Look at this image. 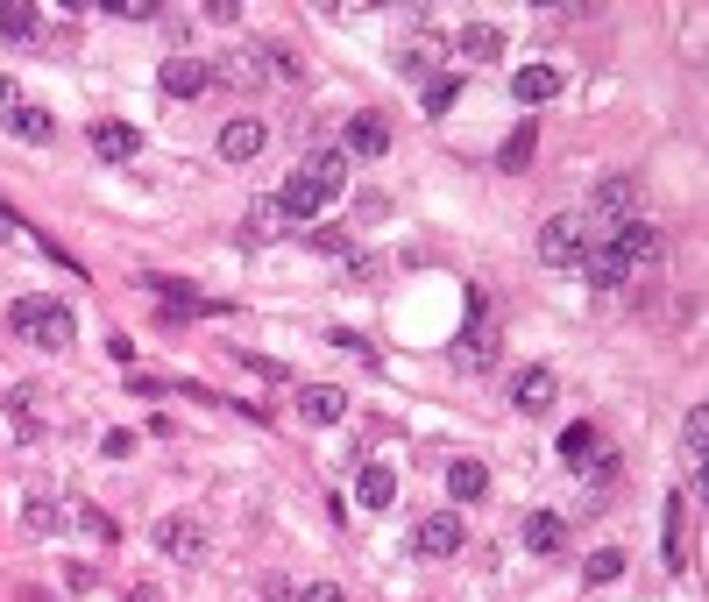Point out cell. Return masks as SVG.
<instances>
[{
	"mask_svg": "<svg viewBox=\"0 0 709 602\" xmlns=\"http://www.w3.org/2000/svg\"><path fill=\"white\" fill-rule=\"evenodd\" d=\"M8 326L28 340V348H50V355L71 348V334H79V326H71V305H57V298H14Z\"/></svg>",
	"mask_w": 709,
	"mask_h": 602,
	"instance_id": "obj_1",
	"label": "cell"
},
{
	"mask_svg": "<svg viewBox=\"0 0 709 602\" xmlns=\"http://www.w3.org/2000/svg\"><path fill=\"white\" fill-rule=\"evenodd\" d=\"M496 355H504V334H496L490 305H482V298H469V326H461V340L447 348V361H455L461 375H482V369H496Z\"/></svg>",
	"mask_w": 709,
	"mask_h": 602,
	"instance_id": "obj_2",
	"label": "cell"
},
{
	"mask_svg": "<svg viewBox=\"0 0 709 602\" xmlns=\"http://www.w3.org/2000/svg\"><path fill=\"white\" fill-rule=\"evenodd\" d=\"M157 93H171V100H199V93H214V65H206V57H171V65L157 71Z\"/></svg>",
	"mask_w": 709,
	"mask_h": 602,
	"instance_id": "obj_3",
	"label": "cell"
},
{
	"mask_svg": "<svg viewBox=\"0 0 709 602\" xmlns=\"http://www.w3.org/2000/svg\"><path fill=\"white\" fill-rule=\"evenodd\" d=\"M582 255H590V248H582V220L575 213H553L547 220V228H539V263H582Z\"/></svg>",
	"mask_w": 709,
	"mask_h": 602,
	"instance_id": "obj_4",
	"label": "cell"
},
{
	"mask_svg": "<svg viewBox=\"0 0 709 602\" xmlns=\"http://www.w3.org/2000/svg\"><path fill=\"white\" fill-rule=\"evenodd\" d=\"M157 546L171 553L178 567H199V553H206V532H199V518H157Z\"/></svg>",
	"mask_w": 709,
	"mask_h": 602,
	"instance_id": "obj_5",
	"label": "cell"
},
{
	"mask_svg": "<svg viewBox=\"0 0 709 602\" xmlns=\"http://www.w3.org/2000/svg\"><path fill=\"white\" fill-rule=\"evenodd\" d=\"M384 149H390V120L376 114V107L348 114V135H341V157H384Z\"/></svg>",
	"mask_w": 709,
	"mask_h": 602,
	"instance_id": "obj_6",
	"label": "cell"
},
{
	"mask_svg": "<svg viewBox=\"0 0 709 602\" xmlns=\"http://www.w3.org/2000/svg\"><path fill=\"white\" fill-rule=\"evenodd\" d=\"M610 248L625 255V269H631V263H660V255H667V234L645 228V220H625V228L610 234Z\"/></svg>",
	"mask_w": 709,
	"mask_h": 602,
	"instance_id": "obj_7",
	"label": "cell"
},
{
	"mask_svg": "<svg viewBox=\"0 0 709 602\" xmlns=\"http://www.w3.org/2000/svg\"><path fill=\"white\" fill-rule=\"evenodd\" d=\"M270 206H277L284 220H320V213H327V206H334V199H327L320 185H306V177L291 171V177H284V192H277V199H270Z\"/></svg>",
	"mask_w": 709,
	"mask_h": 602,
	"instance_id": "obj_8",
	"label": "cell"
},
{
	"mask_svg": "<svg viewBox=\"0 0 709 602\" xmlns=\"http://www.w3.org/2000/svg\"><path fill=\"white\" fill-rule=\"evenodd\" d=\"M504 28L496 22H469V28H455V57H469V65H496L504 57Z\"/></svg>",
	"mask_w": 709,
	"mask_h": 602,
	"instance_id": "obj_9",
	"label": "cell"
},
{
	"mask_svg": "<svg viewBox=\"0 0 709 602\" xmlns=\"http://www.w3.org/2000/svg\"><path fill=\"white\" fill-rule=\"evenodd\" d=\"M412 546L426 553V560H447V553H461V518H455V510H433V518L419 524Z\"/></svg>",
	"mask_w": 709,
	"mask_h": 602,
	"instance_id": "obj_10",
	"label": "cell"
},
{
	"mask_svg": "<svg viewBox=\"0 0 709 602\" xmlns=\"http://www.w3.org/2000/svg\"><path fill=\"white\" fill-rule=\"evenodd\" d=\"M298 177H306V185H320L327 199H341V185H348V157H341V149H312V157L298 163Z\"/></svg>",
	"mask_w": 709,
	"mask_h": 602,
	"instance_id": "obj_11",
	"label": "cell"
},
{
	"mask_svg": "<svg viewBox=\"0 0 709 602\" xmlns=\"http://www.w3.org/2000/svg\"><path fill=\"white\" fill-rule=\"evenodd\" d=\"M263 142H270L263 120H228V128H220V157H228V163H255V157H263Z\"/></svg>",
	"mask_w": 709,
	"mask_h": 602,
	"instance_id": "obj_12",
	"label": "cell"
},
{
	"mask_svg": "<svg viewBox=\"0 0 709 602\" xmlns=\"http://www.w3.org/2000/svg\"><path fill=\"white\" fill-rule=\"evenodd\" d=\"M553 369H525L518 383H511V404H518V412H553Z\"/></svg>",
	"mask_w": 709,
	"mask_h": 602,
	"instance_id": "obj_13",
	"label": "cell"
},
{
	"mask_svg": "<svg viewBox=\"0 0 709 602\" xmlns=\"http://www.w3.org/2000/svg\"><path fill=\"white\" fill-rule=\"evenodd\" d=\"M93 149H100L107 163H128L135 149H142V135H135L128 120H93Z\"/></svg>",
	"mask_w": 709,
	"mask_h": 602,
	"instance_id": "obj_14",
	"label": "cell"
},
{
	"mask_svg": "<svg viewBox=\"0 0 709 602\" xmlns=\"http://www.w3.org/2000/svg\"><path fill=\"white\" fill-rule=\"evenodd\" d=\"M298 412H306L312 426H334V418L348 412V397H341L334 383H312V390H298Z\"/></svg>",
	"mask_w": 709,
	"mask_h": 602,
	"instance_id": "obj_15",
	"label": "cell"
},
{
	"mask_svg": "<svg viewBox=\"0 0 709 602\" xmlns=\"http://www.w3.org/2000/svg\"><path fill=\"white\" fill-rule=\"evenodd\" d=\"M525 546H533V553H561V546H568V518L533 510V518H525Z\"/></svg>",
	"mask_w": 709,
	"mask_h": 602,
	"instance_id": "obj_16",
	"label": "cell"
},
{
	"mask_svg": "<svg viewBox=\"0 0 709 602\" xmlns=\"http://www.w3.org/2000/svg\"><path fill=\"white\" fill-rule=\"evenodd\" d=\"M355 496H362L369 510H390V503H398V475H390L384 461H369V468H362V482H355Z\"/></svg>",
	"mask_w": 709,
	"mask_h": 602,
	"instance_id": "obj_17",
	"label": "cell"
},
{
	"mask_svg": "<svg viewBox=\"0 0 709 602\" xmlns=\"http://www.w3.org/2000/svg\"><path fill=\"white\" fill-rule=\"evenodd\" d=\"M631 199H639V192H631V177H610V185L596 192V213H603V228H625V220H631Z\"/></svg>",
	"mask_w": 709,
	"mask_h": 602,
	"instance_id": "obj_18",
	"label": "cell"
},
{
	"mask_svg": "<svg viewBox=\"0 0 709 602\" xmlns=\"http://www.w3.org/2000/svg\"><path fill=\"white\" fill-rule=\"evenodd\" d=\"M582 277H590L596 291H617L631 269H625V255H617V248H596V255H582Z\"/></svg>",
	"mask_w": 709,
	"mask_h": 602,
	"instance_id": "obj_19",
	"label": "cell"
},
{
	"mask_svg": "<svg viewBox=\"0 0 709 602\" xmlns=\"http://www.w3.org/2000/svg\"><path fill=\"white\" fill-rule=\"evenodd\" d=\"M142 291L171 298V305H178V320H199V312H206V298L192 291V283H178V277H142Z\"/></svg>",
	"mask_w": 709,
	"mask_h": 602,
	"instance_id": "obj_20",
	"label": "cell"
},
{
	"mask_svg": "<svg viewBox=\"0 0 709 602\" xmlns=\"http://www.w3.org/2000/svg\"><path fill=\"white\" fill-rule=\"evenodd\" d=\"M447 496H455V503H476V496H490V475H482V461H455V468H447Z\"/></svg>",
	"mask_w": 709,
	"mask_h": 602,
	"instance_id": "obj_21",
	"label": "cell"
},
{
	"mask_svg": "<svg viewBox=\"0 0 709 602\" xmlns=\"http://www.w3.org/2000/svg\"><path fill=\"white\" fill-rule=\"evenodd\" d=\"M511 93H518V100H525V107H539V100H553V93H561V79H553V71H547V65H525V71H518V79H511Z\"/></svg>",
	"mask_w": 709,
	"mask_h": 602,
	"instance_id": "obj_22",
	"label": "cell"
},
{
	"mask_svg": "<svg viewBox=\"0 0 709 602\" xmlns=\"http://www.w3.org/2000/svg\"><path fill=\"white\" fill-rule=\"evenodd\" d=\"M8 128L22 135V142H50V135H57V120L43 114V107H14V114H8Z\"/></svg>",
	"mask_w": 709,
	"mask_h": 602,
	"instance_id": "obj_23",
	"label": "cell"
},
{
	"mask_svg": "<svg viewBox=\"0 0 709 602\" xmlns=\"http://www.w3.org/2000/svg\"><path fill=\"white\" fill-rule=\"evenodd\" d=\"M682 454L702 468V454H709V412H688V418H682Z\"/></svg>",
	"mask_w": 709,
	"mask_h": 602,
	"instance_id": "obj_24",
	"label": "cell"
},
{
	"mask_svg": "<svg viewBox=\"0 0 709 602\" xmlns=\"http://www.w3.org/2000/svg\"><path fill=\"white\" fill-rule=\"evenodd\" d=\"M617 575H625V553H617V546L590 553V567H582V581H590V589H603V581H617Z\"/></svg>",
	"mask_w": 709,
	"mask_h": 602,
	"instance_id": "obj_25",
	"label": "cell"
},
{
	"mask_svg": "<svg viewBox=\"0 0 709 602\" xmlns=\"http://www.w3.org/2000/svg\"><path fill=\"white\" fill-rule=\"evenodd\" d=\"M455 100H461V79H426V93H419V107H426L433 120H441L447 107H455Z\"/></svg>",
	"mask_w": 709,
	"mask_h": 602,
	"instance_id": "obj_26",
	"label": "cell"
},
{
	"mask_svg": "<svg viewBox=\"0 0 709 602\" xmlns=\"http://www.w3.org/2000/svg\"><path fill=\"white\" fill-rule=\"evenodd\" d=\"M22 524H28V532H57V524H65V510H57L50 496H28V503H22Z\"/></svg>",
	"mask_w": 709,
	"mask_h": 602,
	"instance_id": "obj_27",
	"label": "cell"
},
{
	"mask_svg": "<svg viewBox=\"0 0 709 602\" xmlns=\"http://www.w3.org/2000/svg\"><path fill=\"white\" fill-rule=\"evenodd\" d=\"M0 36L8 43H36V8H0Z\"/></svg>",
	"mask_w": 709,
	"mask_h": 602,
	"instance_id": "obj_28",
	"label": "cell"
},
{
	"mask_svg": "<svg viewBox=\"0 0 709 602\" xmlns=\"http://www.w3.org/2000/svg\"><path fill=\"white\" fill-rule=\"evenodd\" d=\"M533 149H539L533 128H511V142H504V171H525V163H533Z\"/></svg>",
	"mask_w": 709,
	"mask_h": 602,
	"instance_id": "obj_29",
	"label": "cell"
},
{
	"mask_svg": "<svg viewBox=\"0 0 709 602\" xmlns=\"http://www.w3.org/2000/svg\"><path fill=\"white\" fill-rule=\"evenodd\" d=\"M561 454L568 461H596V426H568L561 432Z\"/></svg>",
	"mask_w": 709,
	"mask_h": 602,
	"instance_id": "obj_30",
	"label": "cell"
},
{
	"mask_svg": "<svg viewBox=\"0 0 709 602\" xmlns=\"http://www.w3.org/2000/svg\"><path fill=\"white\" fill-rule=\"evenodd\" d=\"M107 14H121V22H157V8H149V0H107Z\"/></svg>",
	"mask_w": 709,
	"mask_h": 602,
	"instance_id": "obj_31",
	"label": "cell"
},
{
	"mask_svg": "<svg viewBox=\"0 0 709 602\" xmlns=\"http://www.w3.org/2000/svg\"><path fill=\"white\" fill-rule=\"evenodd\" d=\"M312 248H320V255H348V241H341L334 228H312Z\"/></svg>",
	"mask_w": 709,
	"mask_h": 602,
	"instance_id": "obj_32",
	"label": "cell"
},
{
	"mask_svg": "<svg viewBox=\"0 0 709 602\" xmlns=\"http://www.w3.org/2000/svg\"><path fill=\"white\" fill-rule=\"evenodd\" d=\"M298 602H341V589H334V581H312V589L298 595Z\"/></svg>",
	"mask_w": 709,
	"mask_h": 602,
	"instance_id": "obj_33",
	"label": "cell"
},
{
	"mask_svg": "<svg viewBox=\"0 0 709 602\" xmlns=\"http://www.w3.org/2000/svg\"><path fill=\"white\" fill-rule=\"evenodd\" d=\"M0 234H22V220H14V213H8V206H0Z\"/></svg>",
	"mask_w": 709,
	"mask_h": 602,
	"instance_id": "obj_34",
	"label": "cell"
},
{
	"mask_svg": "<svg viewBox=\"0 0 709 602\" xmlns=\"http://www.w3.org/2000/svg\"><path fill=\"white\" fill-rule=\"evenodd\" d=\"M135 602H157V595H149V589H142V595H135Z\"/></svg>",
	"mask_w": 709,
	"mask_h": 602,
	"instance_id": "obj_35",
	"label": "cell"
}]
</instances>
